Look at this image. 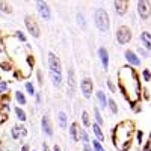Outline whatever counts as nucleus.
Returning a JSON list of instances; mask_svg holds the SVG:
<instances>
[{
  "label": "nucleus",
  "instance_id": "nucleus-1",
  "mask_svg": "<svg viewBox=\"0 0 151 151\" xmlns=\"http://www.w3.org/2000/svg\"><path fill=\"white\" fill-rule=\"evenodd\" d=\"M127 129H124V121L118 125H115V129L112 132V141L113 147L118 151H127L132 145V134L134 132V124L133 121H127Z\"/></svg>",
  "mask_w": 151,
  "mask_h": 151
},
{
  "label": "nucleus",
  "instance_id": "nucleus-2",
  "mask_svg": "<svg viewBox=\"0 0 151 151\" xmlns=\"http://www.w3.org/2000/svg\"><path fill=\"white\" fill-rule=\"evenodd\" d=\"M94 24L101 33H107L110 30V17L106 9L97 8L94 11Z\"/></svg>",
  "mask_w": 151,
  "mask_h": 151
},
{
  "label": "nucleus",
  "instance_id": "nucleus-3",
  "mask_svg": "<svg viewBox=\"0 0 151 151\" xmlns=\"http://www.w3.org/2000/svg\"><path fill=\"white\" fill-rule=\"evenodd\" d=\"M116 41L121 45H125L132 41V30L129 26H119L116 29Z\"/></svg>",
  "mask_w": 151,
  "mask_h": 151
},
{
  "label": "nucleus",
  "instance_id": "nucleus-4",
  "mask_svg": "<svg viewBox=\"0 0 151 151\" xmlns=\"http://www.w3.org/2000/svg\"><path fill=\"white\" fill-rule=\"evenodd\" d=\"M24 24H26L27 32H29L33 38H40V36H41V29H40L36 20H35L32 15H26V17H24Z\"/></svg>",
  "mask_w": 151,
  "mask_h": 151
},
{
  "label": "nucleus",
  "instance_id": "nucleus-5",
  "mask_svg": "<svg viewBox=\"0 0 151 151\" xmlns=\"http://www.w3.org/2000/svg\"><path fill=\"white\" fill-rule=\"evenodd\" d=\"M35 6H36V11H38V14H40V17L44 21H50V20H52V9H50L48 3L41 2V0H40V2L35 3Z\"/></svg>",
  "mask_w": 151,
  "mask_h": 151
},
{
  "label": "nucleus",
  "instance_id": "nucleus-6",
  "mask_svg": "<svg viewBox=\"0 0 151 151\" xmlns=\"http://www.w3.org/2000/svg\"><path fill=\"white\" fill-rule=\"evenodd\" d=\"M48 73H62L60 59L53 52H48Z\"/></svg>",
  "mask_w": 151,
  "mask_h": 151
},
{
  "label": "nucleus",
  "instance_id": "nucleus-7",
  "mask_svg": "<svg viewBox=\"0 0 151 151\" xmlns=\"http://www.w3.org/2000/svg\"><path fill=\"white\" fill-rule=\"evenodd\" d=\"M137 6V14H139L141 20L142 21H148L150 20V2H147V0H139V2L136 3Z\"/></svg>",
  "mask_w": 151,
  "mask_h": 151
},
{
  "label": "nucleus",
  "instance_id": "nucleus-8",
  "mask_svg": "<svg viewBox=\"0 0 151 151\" xmlns=\"http://www.w3.org/2000/svg\"><path fill=\"white\" fill-rule=\"evenodd\" d=\"M80 89H82V94L85 98H91L92 95V91H94V82L91 77H83L82 82H80Z\"/></svg>",
  "mask_w": 151,
  "mask_h": 151
},
{
  "label": "nucleus",
  "instance_id": "nucleus-9",
  "mask_svg": "<svg viewBox=\"0 0 151 151\" xmlns=\"http://www.w3.org/2000/svg\"><path fill=\"white\" fill-rule=\"evenodd\" d=\"M124 58H125V60L129 62V67H141V64H142V60L137 58V55L134 53V50H132V48H127L124 52Z\"/></svg>",
  "mask_w": 151,
  "mask_h": 151
},
{
  "label": "nucleus",
  "instance_id": "nucleus-10",
  "mask_svg": "<svg viewBox=\"0 0 151 151\" xmlns=\"http://www.w3.org/2000/svg\"><path fill=\"white\" fill-rule=\"evenodd\" d=\"M41 130L47 137H53V134H55L52 121H50V118L47 115H42V118H41Z\"/></svg>",
  "mask_w": 151,
  "mask_h": 151
},
{
  "label": "nucleus",
  "instance_id": "nucleus-11",
  "mask_svg": "<svg viewBox=\"0 0 151 151\" xmlns=\"http://www.w3.org/2000/svg\"><path fill=\"white\" fill-rule=\"evenodd\" d=\"M98 58H100V62H101L103 68L107 71L109 70V52L106 47H100L98 48Z\"/></svg>",
  "mask_w": 151,
  "mask_h": 151
},
{
  "label": "nucleus",
  "instance_id": "nucleus-12",
  "mask_svg": "<svg viewBox=\"0 0 151 151\" xmlns=\"http://www.w3.org/2000/svg\"><path fill=\"white\" fill-rule=\"evenodd\" d=\"M79 130H80V127H79V122H77V121L71 122L68 133H70V139H71V142H73V144L79 142Z\"/></svg>",
  "mask_w": 151,
  "mask_h": 151
},
{
  "label": "nucleus",
  "instance_id": "nucleus-13",
  "mask_svg": "<svg viewBox=\"0 0 151 151\" xmlns=\"http://www.w3.org/2000/svg\"><path fill=\"white\" fill-rule=\"evenodd\" d=\"M95 97H97V100H98V109L100 110H106L107 109V97H106V92L103 91V89H98L97 92H95Z\"/></svg>",
  "mask_w": 151,
  "mask_h": 151
},
{
  "label": "nucleus",
  "instance_id": "nucleus-14",
  "mask_svg": "<svg viewBox=\"0 0 151 151\" xmlns=\"http://www.w3.org/2000/svg\"><path fill=\"white\" fill-rule=\"evenodd\" d=\"M113 6H115V11L118 15H125L129 9V2L125 0H118V2H113Z\"/></svg>",
  "mask_w": 151,
  "mask_h": 151
},
{
  "label": "nucleus",
  "instance_id": "nucleus-15",
  "mask_svg": "<svg viewBox=\"0 0 151 151\" xmlns=\"http://www.w3.org/2000/svg\"><path fill=\"white\" fill-rule=\"evenodd\" d=\"M58 124H59L60 130H67V127H68V116H67V113L64 110L58 112Z\"/></svg>",
  "mask_w": 151,
  "mask_h": 151
},
{
  "label": "nucleus",
  "instance_id": "nucleus-16",
  "mask_svg": "<svg viewBox=\"0 0 151 151\" xmlns=\"http://www.w3.org/2000/svg\"><path fill=\"white\" fill-rule=\"evenodd\" d=\"M74 89H76V74L73 68H68V94L73 95Z\"/></svg>",
  "mask_w": 151,
  "mask_h": 151
},
{
  "label": "nucleus",
  "instance_id": "nucleus-17",
  "mask_svg": "<svg viewBox=\"0 0 151 151\" xmlns=\"http://www.w3.org/2000/svg\"><path fill=\"white\" fill-rule=\"evenodd\" d=\"M91 129H92V133L95 136V139L100 141V142H103L104 141V133H103L101 127H100L98 124H95V122H91Z\"/></svg>",
  "mask_w": 151,
  "mask_h": 151
},
{
  "label": "nucleus",
  "instance_id": "nucleus-18",
  "mask_svg": "<svg viewBox=\"0 0 151 151\" xmlns=\"http://www.w3.org/2000/svg\"><path fill=\"white\" fill-rule=\"evenodd\" d=\"M139 38H141V41H142L144 48L147 50V52H150V48H151V36H150V32H148V30L142 32V33L139 35Z\"/></svg>",
  "mask_w": 151,
  "mask_h": 151
},
{
  "label": "nucleus",
  "instance_id": "nucleus-19",
  "mask_svg": "<svg viewBox=\"0 0 151 151\" xmlns=\"http://www.w3.org/2000/svg\"><path fill=\"white\" fill-rule=\"evenodd\" d=\"M50 74V79L53 82L55 88H60L62 83H64V79H62V73H48Z\"/></svg>",
  "mask_w": 151,
  "mask_h": 151
},
{
  "label": "nucleus",
  "instance_id": "nucleus-20",
  "mask_svg": "<svg viewBox=\"0 0 151 151\" xmlns=\"http://www.w3.org/2000/svg\"><path fill=\"white\" fill-rule=\"evenodd\" d=\"M14 97H15V101H17L18 106H26L27 104V98H26V95H24L21 91H15Z\"/></svg>",
  "mask_w": 151,
  "mask_h": 151
},
{
  "label": "nucleus",
  "instance_id": "nucleus-21",
  "mask_svg": "<svg viewBox=\"0 0 151 151\" xmlns=\"http://www.w3.org/2000/svg\"><path fill=\"white\" fill-rule=\"evenodd\" d=\"M94 118H95V124H98L100 127H103L104 119H103V115H101V110H100L97 106H94Z\"/></svg>",
  "mask_w": 151,
  "mask_h": 151
},
{
  "label": "nucleus",
  "instance_id": "nucleus-22",
  "mask_svg": "<svg viewBox=\"0 0 151 151\" xmlns=\"http://www.w3.org/2000/svg\"><path fill=\"white\" fill-rule=\"evenodd\" d=\"M79 142H82V144H91L89 133H88L85 129H80L79 130Z\"/></svg>",
  "mask_w": 151,
  "mask_h": 151
},
{
  "label": "nucleus",
  "instance_id": "nucleus-23",
  "mask_svg": "<svg viewBox=\"0 0 151 151\" xmlns=\"http://www.w3.org/2000/svg\"><path fill=\"white\" fill-rule=\"evenodd\" d=\"M14 112H15V115H17V119H18V121H21V122L27 121V113L24 112L20 106H15V107H14Z\"/></svg>",
  "mask_w": 151,
  "mask_h": 151
},
{
  "label": "nucleus",
  "instance_id": "nucleus-24",
  "mask_svg": "<svg viewBox=\"0 0 151 151\" xmlns=\"http://www.w3.org/2000/svg\"><path fill=\"white\" fill-rule=\"evenodd\" d=\"M76 20H77L79 27H80V29H83V30H86L88 24H86V18H85V15L82 14V12H77V14H76Z\"/></svg>",
  "mask_w": 151,
  "mask_h": 151
},
{
  "label": "nucleus",
  "instance_id": "nucleus-25",
  "mask_svg": "<svg viewBox=\"0 0 151 151\" xmlns=\"http://www.w3.org/2000/svg\"><path fill=\"white\" fill-rule=\"evenodd\" d=\"M107 109L113 113V115L118 113V106H116V101L113 98H107Z\"/></svg>",
  "mask_w": 151,
  "mask_h": 151
},
{
  "label": "nucleus",
  "instance_id": "nucleus-26",
  "mask_svg": "<svg viewBox=\"0 0 151 151\" xmlns=\"http://www.w3.org/2000/svg\"><path fill=\"white\" fill-rule=\"evenodd\" d=\"M82 124H83V127H91V118H89V113H88L86 110L82 112Z\"/></svg>",
  "mask_w": 151,
  "mask_h": 151
},
{
  "label": "nucleus",
  "instance_id": "nucleus-27",
  "mask_svg": "<svg viewBox=\"0 0 151 151\" xmlns=\"http://www.w3.org/2000/svg\"><path fill=\"white\" fill-rule=\"evenodd\" d=\"M134 53L137 55V58H139V59H141V58H142V59H150V53L147 52L144 47H137Z\"/></svg>",
  "mask_w": 151,
  "mask_h": 151
},
{
  "label": "nucleus",
  "instance_id": "nucleus-28",
  "mask_svg": "<svg viewBox=\"0 0 151 151\" xmlns=\"http://www.w3.org/2000/svg\"><path fill=\"white\" fill-rule=\"evenodd\" d=\"M91 147H92V150H94V151H106V150L103 148L101 142H100V141H97L95 137H94V139L91 141Z\"/></svg>",
  "mask_w": 151,
  "mask_h": 151
},
{
  "label": "nucleus",
  "instance_id": "nucleus-29",
  "mask_svg": "<svg viewBox=\"0 0 151 151\" xmlns=\"http://www.w3.org/2000/svg\"><path fill=\"white\" fill-rule=\"evenodd\" d=\"M0 11H2L3 14H12V6L8 5L6 2H0Z\"/></svg>",
  "mask_w": 151,
  "mask_h": 151
},
{
  "label": "nucleus",
  "instance_id": "nucleus-30",
  "mask_svg": "<svg viewBox=\"0 0 151 151\" xmlns=\"http://www.w3.org/2000/svg\"><path fill=\"white\" fill-rule=\"evenodd\" d=\"M24 88H26V92H27L29 95H32V97H35V94H36V91H35V86L32 85V82H26V83H24Z\"/></svg>",
  "mask_w": 151,
  "mask_h": 151
},
{
  "label": "nucleus",
  "instance_id": "nucleus-31",
  "mask_svg": "<svg viewBox=\"0 0 151 151\" xmlns=\"http://www.w3.org/2000/svg\"><path fill=\"white\" fill-rule=\"evenodd\" d=\"M11 136H12V139H15V141H18L20 139V130H18V125H14V127L11 129Z\"/></svg>",
  "mask_w": 151,
  "mask_h": 151
},
{
  "label": "nucleus",
  "instance_id": "nucleus-32",
  "mask_svg": "<svg viewBox=\"0 0 151 151\" xmlns=\"http://www.w3.org/2000/svg\"><path fill=\"white\" fill-rule=\"evenodd\" d=\"M9 89V83L6 80H0V95H3Z\"/></svg>",
  "mask_w": 151,
  "mask_h": 151
},
{
  "label": "nucleus",
  "instance_id": "nucleus-33",
  "mask_svg": "<svg viewBox=\"0 0 151 151\" xmlns=\"http://www.w3.org/2000/svg\"><path fill=\"white\" fill-rule=\"evenodd\" d=\"M36 79H38V83H40V86L44 85V76H42V71H41V70H36Z\"/></svg>",
  "mask_w": 151,
  "mask_h": 151
},
{
  "label": "nucleus",
  "instance_id": "nucleus-34",
  "mask_svg": "<svg viewBox=\"0 0 151 151\" xmlns=\"http://www.w3.org/2000/svg\"><path fill=\"white\" fill-rule=\"evenodd\" d=\"M142 79H144L145 83L150 82V70H148V68H144V70H142Z\"/></svg>",
  "mask_w": 151,
  "mask_h": 151
},
{
  "label": "nucleus",
  "instance_id": "nucleus-35",
  "mask_svg": "<svg viewBox=\"0 0 151 151\" xmlns=\"http://www.w3.org/2000/svg\"><path fill=\"white\" fill-rule=\"evenodd\" d=\"M15 36L18 38V40H20L21 42H26V41H27V38H26V35H24V33H23L21 30H17V32H15Z\"/></svg>",
  "mask_w": 151,
  "mask_h": 151
},
{
  "label": "nucleus",
  "instance_id": "nucleus-36",
  "mask_svg": "<svg viewBox=\"0 0 151 151\" xmlns=\"http://www.w3.org/2000/svg\"><path fill=\"white\" fill-rule=\"evenodd\" d=\"M106 83H107V88L110 89V92H116V86H115V83H113L110 79H107V80H106Z\"/></svg>",
  "mask_w": 151,
  "mask_h": 151
},
{
  "label": "nucleus",
  "instance_id": "nucleus-37",
  "mask_svg": "<svg viewBox=\"0 0 151 151\" xmlns=\"http://www.w3.org/2000/svg\"><path fill=\"white\" fill-rule=\"evenodd\" d=\"M137 133H136V137H137V144L139 145H142V139H144V132L142 130H136Z\"/></svg>",
  "mask_w": 151,
  "mask_h": 151
},
{
  "label": "nucleus",
  "instance_id": "nucleus-38",
  "mask_svg": "<svg viewBox=\"0 0 151 151\" xmlns=\"http://www.w3.org/2000/svg\"><path fill=\"white\" fill-rule=\"evenodd\" d=\"M18 130H20V136H27V129L26 127H24V125H21V127H20V125H18Z\"/></svg>",
  "mask_w": 151,
  "mask_h": 151
},
{
  "label": "nucleus",
  "instance_id": "nucleus-39",
  "mask_svg": "<svg viewBox=\"0 0 151 151\" xmlns=\"http://www.w3.org/2000/svg\"><path fill=\"white\" fill-rule=\"evenodd\" d=\"M35 101H36V104H41V101H42L41 92H36V94H35Z\"/></svg>",
  "mask_w": 151,
  "mask_h": 151
},
{
  "label": "nucleus",
  "instance_id": "nucleus-40",
  "mask_svg": "<svg viewBox=\"0 0 151 151\" xmlns=\"http://www.w3.org/2000/svg\"><path fill=\"white\" fill-rule=\"evenodd\" d=\"M83 151H94L91 144H83Z\"/></svg>",
  "mask_w": 151,
  "mask_h": 151
},
{
  "label": "nucleus",
  "instance_id": "nucleus-41",
  "mask_svg": "<svg viewBox=\"0 0 151 151\" xmlns=\"http://www.w3.org/2000/svg\"><path fill=\"white\" fill-rule=\"evenodd\" d=\"M142 151H150V141H147L142 147Z\"/></svg>",
  "mask_w": 151,
  "mask_h": 151
},
{
  "label": "nucleus",
  "instance_id": "nucleus-42",
  "mask_svg": "<svg viewBox=\"0 0 151 151\" xmlns=\"http://www.w3.org/2000/svg\"><path fill=\"white\" fill-rule=\"evenodd\" d=\"M21 151H30V145H29V144L21 145Z\"/></svg>",
  "mask_w": 151,
  "mask_h": 151
},
{
  "label": "nucleus",
  "instance_id": "nucleus-43",
  "mask_svg": "<svg viewBox=\"0 0 151 151\" xmlns=\"http://www.w3.org/2000/svg\"><path fill=\"white\" fill-rule=\"evenodd\" d=\"M52 151H62V150H60V147L56 144V145H53V147H52Z\"/></svg>",
  "mask_w": 151,
  "mask_h": 151
},
{
  "label": "nucleus",
  "instance_id": "nucleus-44",
  "mask_svg": "<svg viewBox=\"0 0 151 151\" xmlns=\"http://www.w3.org/2000/svg\"><path fill=\"white\" fill-rule=\"evenodd\" d=\"M144 95H145V100H148V98H150V94H148V88H145V89H144Z\"/></svg>",
  "mask_w": 151,
  "mask_h": 151
},
{
  "label": "nucleus",
  "instance_id": "nucleus-45",
  "mask_svg": "<svg viewBox=\"0 0 151 151\" xmlns=\"http://www.w3.org/2000/svg\"><path fill=\"white\" fill-rule=\"evenodd\" d=\"M42 150H44V151H50V148H48L47 142H44V144H42Z\"/></svg>",
  "mask_w": 151,
  "mask_h": 151
},
{
  "label": "nucleus",
  "instance_id": "nucleus-46",
  "mask_svg": "<svg viewBox=\"0 0 151 151\" xmlns=\"http://www.w3.org/2000/svg\"><path fill=\"white\" fill-rule=\"evenodd\" d=\"M30 151H38V150H30Z\"/></svg>",
  "mask_w": 151,
  "mask_h": 151
},
{
  "label": "nucleus",
  "instance_id": "nucleus-47",
  "mask_svg": "<svg viewBox=\"0 0 151 151\" xmlns=\"http://www.w3.org/2000/svg\"><path fill=\"white\" fill-rule=\"evenodd\" d=\"M0 52H2V48H0Z\"/></svg>",
  "mask_w": 151,
  "mask_h": 151
}]
</instances>
